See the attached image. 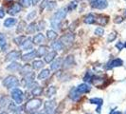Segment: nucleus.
<instances>
[{"mask_svg":"<svg viewBox=\"0 0 126 114\" xmlns=\"http://www.w3.org/2000/svg\"><path fill=\"white\" fill-rule=\"evenodd\" d=\"M66 13H67V9L66 8H61L60 10H58V12H56L53 14V16L50 19L51 27L53 29H58V30L60 29L62 21L66 16Z\"/></svg>","mask_w":126,"mask_h":114,"instance_id":"1","label":"nucleus"},{"mask_svg":"<svg viewBox=\"0 0 126 114\" xmlns=\"http://www.w3.org/2000/svg\"><path fill=\"white\" fill-rule=\"evenodd\" d=\"M42 104H43V101L41 99H38V98L31 99L26 103L25 111L27 113H33L42 106Z\"/></svg>","mask_w":126,"mask_h":114,"instance_id":"2","label":"nucleus"},{"mask_svg":"<svg viewBox=\"0 0 126 114\" xmlns=\"http://www.w3.org/2000/svg\"><path fill=\"white\" fill-rule=\"evenodd\" d=\"M3 86L7 88V89H15L19 86V80L17 79V77L13 75L7 76L6 78L3 80Z\"/></svg>","mask_w":126,"mask_h":114,"instance_id":"3","label":"nucleus"},{"mask_svg":"<svg viewBox=\"0 0 126 114\" xmlns=\"http://www.w3.org/2000/svg\"><path fill=\"white\" fill-rule=\"evenodd\" d=\"M12 98L13 99V101L15 102V104L20 105L24 100V93L21 89L15 88L12 90Z\"/></svg>","mask_w":126,"mask_h":114,"instance_id":"4","label":"nucleus"},{"mask_svg":"<svg viewBox=\"0 0 126 114\" xmlns=\"http://www.w3.org/2000/svg\"><path fill=\"white\" fill-rule=\"evenodd\" d=\"M90 6L93 9L104 10L107 8L108 3L106 0H90Z\"/></svg>","mask_w":126,"mask_h":114,"instance_id":"5","label":"nucleus"},{"mask_svg":"<svg viewBox=\"0 0 126 114\" xmlns=\"http://www.w3.org/2000/svg\"><path fill=\"white\" fill-rule=\"evenodd\" d=\"M74 38H75V35L73 33H65L61 37L60 41L63 43V46H69L70 44L73 43Z\"/></svg>","mask_w":126,"mask_h":114,"instance_id":"6","label":"nucleus"},{"mask_svg":"<svg viewBox=\"0 0 126 114\" xmlns=\"http://www.w3.org/2000/svg\"><path fill=\"white\" fill-rule=\"evenodd\" d=\"M55 100H50V101H47L45 103L44 108H45V112L47 114H51L54 110V108H55Z\"/></svg>","mask_w":126,"mask_h":114,"instance_id":"7","label":"nucleus"},{"mask_svg":"<svg viewBox=\"0 0 126 114\" xmlns=\"http://www.w3.org/2000/svg\"><path fill=\"white\" fill-rule=\"evenodd\" d=\"M21 57V52L17 51H13L9 52L6 56V61H15Z\"/></svg>","mask_w":126,"mask_h":114,"instance_id":"8","label":"nucleus"},{"mask_svg":"<svg viewBox=\"0 0 126 114\" xmlns=\"http://www.w3.org/2000/svg\"><path fill=\"white\" fill-rule=\"evenodd\" d=\"M19 12H21V5L18 3H13V5L8 9V13L11 15H15Z\"/></svg>","mask_w":126,"mask_h":114,"instance_id":"9","label":"nucleus"},{"mask_svg":"<svg viewBox=\"0 0 126 114\" xmlns=\"http://www.w3.org/2000/svg\"><path fill=\"white\" fill-rule=\"evenodd\" d=\"M95 23H97V24H99V25H101V26L107 25L108 17L105 16V15H102V14L96 15V16H95Z\"/></svg>","mask_w":126,"mask_h":114,"instance_id":"10","label":"nucleus"},{"mask_svg":"<svg viewBox=\"0 0 126 114\" xmlns=\"http://www.w3.org/2000/svg\"><path fill=\"white\" fill-rule=\"evenodd\" d=\"M73 65H74V57L72 56V55H68L64 59V61H63V68L64 70H67V69L71 68Z\"/></svg>","mask_w":126,"mask_h":114,"instance_id":"11","label":"nucleus"},{"mask_svg":"<svg viewBox=\"0 0 126 114\" xmlns=\"http://www.w3.org/2000/svg\"><path fill=\"white\" fill-rule=\"evenodd\" d=\"M76 89H77V91H78L80 94H83V93L89 92L91 88L89 87L87 84H81V85H79V86L76 88Z\"/></svg>","mask_w":126,"mask_h":114,"instance_id":"12","label":"nucleus"},{"mask_svg":"<svg viewBox=\"0 0 126 114\" xmlns=\"http://www.w3.org/2000/svg\"><path fill=\"white\" fill-rule=\"evenodd\" d=\"M89 103L90 104H93V105H97L98 106V108H97V112L98 113H100L101 112V107L102 106V104H103V100L101 99V98H91L90 100H89Z\"/></svg>","mask_w":126,"mask_h":114,"instance_id":"13","label":"nucleus"},{"mask_svg":"<svg viewBox=\"0 0 126 114\" xmlns=\"http://www.w3.org/2000/svg\"><path fill=\"white\" fill-rule=\"evenodd\" d=\"M122 65H123L122 60H121V59H119V58H117V59L112 60L110 63L108 64L107 69L108 70H110V69H113V68H118V67H121Z\"/></svg>","mask_w":126,"mask_h":114,"instance_id":"14","label":"nucleus"},{"mask_svg":"<svg viewBox=\"0 0 126 114\" xmlns=\"http://www.w3.org/2000/svg\"><path fill=\"white\" fill-rule=\"evenodd\" d=\"M19 71H20L19 73H20L21 75L25 76V75H27V74L32 72V67L31 65H29V64H26V65H24V66L19 70Z\"/></svg>","mask_w":126,"mask_h":114,"instance_id":"15","label":"nucleus"},{"mask_svg":"<svg viewBox=\"0 0 126 114\" xmlns=\"http://www.w3.org/2000/svg\"><path fill=\"white\" fill-rule=\"evenodd\" d=\"M36 56H37V51H31V52H29V53L24 54L23 56L21 57V59H22L24 62H29V61L32 60L34 57H36Z\"/></svg>","mask_w":126,"mask_h":114,"instance_id":"16","label":"nucleus"},{"mask_svg":"<svg viewBox=\"0 0 126 114\" xmlns=\"http://www.w3.org/2000/svg\"><path fill=\"white\" fill-rule=\"evenodd\" d=\"M56 56H57V52L55 51H50V52H47V53L45 55V62H46V63L50 64L51 62L55 59V57Z\"/></svg>","mask_w":126,"mask_h":114,"instance_id":"17","label":"nucleus"},{"mask_svg":"<svg viewBox=\"0 0 126 114\" xmlns=\"http://www.w3.org/2000/svg\"><path fill=\"white\" fill-rule=\"evenodd\" d=\"M11 102L7 96H3L0 98V109H5L6 108H9Z\"/></svg>","mask_w":126,"mask_h":114,"instance_id":"18","label":"nucleus"},{"mask_svg":"<svg viewBox=\"0 0 126 114\" xmlns=\"http://www.w3.org/2000/svg\"><path fill=\"white\" fill-rule=\"evenodd\" d=\"M45 42V36L43 33H38L33 37V44L41 45Z\"/></svg>","mask_w":126,"mask_h":114,"instance_id":"19","label":"nucleus"},{"mask_svg":"<svg viewBox=\"0 0 126 114\" xmlns=\"http://www.w3.org/2000/svg\"><path fill=\"white\" fill-rule=\"evenodd\" d=\"M32 46H33V42H32V38L27 37L21 47L23 48V50H31V49H32Z\"/></svg>","mask_w":126,"mask_h":114,"instance_id":"20","label":"nucleus"},{"mask_svg":"<svg viewBox=\"0 0 126 114\" xmlns=\"http://www.w3.org/2000/svg\"><path fill=\"white\" fill-rule=\"evenodd\" d=\"M80 97H81V94L77 91V89H72L71 90H70L69 98L72 100V101H78V100L80 99Z\"/></svg>","mask_w":126,"mask_h":114,"instance_id":"21","label":"nucleus"},{"mask_svg":"<svg viewBox=\"0 0 126 114\" xmlns=\"http://www.w3.org/2000/svg\"><path fill=\"white\" fill-rule=\"evenodd\" d=\"M47 52H48V47H47V46H41L37 50V56L39 57L45 56Z\"/></svg>","mask_w":126,"mask_h":114,"instance_id":"22","label":"nucleus"},{"mask_svg":"<svg viewBox=\"0 0 126 114\" xmlns=\"http://www.w3.org/2000/svg\"><path fill=\"white\" fill-rule=\"evenodd\" d=\"M62 59L58 58L57 60H55L54 62H52L50 65V70H57L58 69H60V67L62 66Z\"/></svg>","mask_w":126,"mask_h":114,"instance_id":"23","label":"nucleus"},{"mask_svg":"<svg viewBox=\"0 0 126 114\" xmlns=\"http://www.w3.org/2000/svg\"><path fill=\"white\" fill-rule=\"evenodd\" d=\"M83 22L85 24H88V25H91V24H94L95 23V15L92 14V13H89L86 16H84L83 18Z\"/></svg>","mask_w":126,"mask_h":114,"instance_id":"24","label":"nucleus"},{"mask_svg":"<svg viewBox=\"0 0 126 114\" xmlns=\"http://www.w3.org/2000/svg\"><path fill=\"white\" fill-rule=\"evenodd\" d=\"M20 69H21L20 64L16 63V62H13V61L11 65H9V66L7 67V70H11V71H16V70H19Z\"/></svg>","mask_w":126,"mask_h":114,"instance_id":"25","label":"nucleus"},{"mask_svg":"<svg viewBox=\"0 0 126 114\" xmlns=\"http://www.w3.org/2000/svg\"><path fill=\"white\" fill-rule=\"evenodd\" d=\"M49 73H50V70H47V69H45V70H43L39 73L38 79H39V80H44V79L47 78V77L49 76Z\"/></svg>","mask_w":126,"mask_h":114,"instance_id":"26","label":"nucleus"},{"mask_svg":"<svg viewBox=\"0 0 126 114\" xmlns=\"http://www.w3.org/2000/svg\"><path fill=\"white\" fill-rule=\"evenodd\" d=\"M63 47L64 46H63V44L61 41H56V42L52 43V48H53V50H55V51H63Z\"/></svg>","mask_w":126,"mask_h":114,"instance_id":"27","label":"nucleus"},{"mask_svg":"<svg viewBox=\"0 0 126 114\" xmlns=\"http://www.w3.org/2000/svg\"><path fill=\"white\" fill-rule=\"evenodd\" d=\"M56 91H57L56 88L53 87V86H51V87H49L48 89H47V91H46V96L48 97V98H50V97H52V96H54V95L56 94Z\"/></svg>","mask_w":126,"mask_h":114,"instance_id":"28","label":"nucleus"},{"mask_svg":"<svg viewBox=\"0 0 126 114\" xmlns=\"http://www.w3.org/2000/svg\"><path fill=\"white\" fill-rule=\"evenodd\" d=\"M37 27H38V25L36 24V23H34V22L31 23L30 25L28 26V28H27V32H28V33H34V32L38 30Z\"/></svg>","mask_w":126,"mask_h":114,"instance_id":"29","label":"nucleus"},{"mask_svg":"<svg viewBox=\"0 0 126 114\" xmlns=\"http://www.w3.org/2000/svg\"><path fill=\"white\" fill-rule=\"evenodd\" d=\"M0 48L2 51H5L7 48V40L6 36L2 33H0Z\"/></svg>","mask_w":126,"mask_h":114,"instance_id":"30","label":"nucleus"},{"mask_svg":"<svg viewBox=\"0 0 126 114\" xmlns=\"http://www.w3.org/2000/svg\"><path fill=\"white\" fill-rule=\"evenodd\" d=\"M16 22H17V20L15 18H8L5 20L4 26H5L6 28H11V27H13V26L15 25Z\"/></svg>","mask_w":126,"mask_h":114,"instance_id":"31","label":"nucleus"},{"mask_svg":"<svg viewBox=\"0 0 126 114\" xmlns=\"http://www.w3.org/2000/svg\"><path fill=\"white\" fill-rule=\"evenodd\" d=\"M47 37L48 40H50V41H53V40H55L57 38V33L55 31H53V30H49V31H47Z\"/></svg>","mask_w":126,"mask_h":114,"instance_id":"32","label":"nucleus"},{"mask_svg":"<svg viewBox=\"0 0 126 114\" xmlns=\"http://www.w3.org/2000/svg\"><path fill=\"white\" fill-rule=\"evenodd\" d=\"M43 66H44V62L43 61H41V60H35L33 62V64H32V69H34V70H40V69L43 68Z\"/></svg>","mask_w":126,"mask_h":114,"instance_id":"33","label":"nucleus"},{"mask_svg":"<svg viewBox=\"0 0 126 114\" xmlns=\"http://www.w3.org/2000/svg\"><path fill=\"white\" fill-rule=\"evenodd\" d=\"M42 92H43V89L41 87H38V86L36 88H33V89L32 90V95H34V96H39V95L42 94Z\"/></svg>","mask_w":126,"mask_h":114,"instance_id":"34","label":"nucleus"},{"mask_svg":"<svg viewBox=\"0 0 126 114\" xmlns=\"http://www.w3.org/2000/svg\"><path fill=\"white\" fill-rule=\"evenodd\" d=\"M26 36H23V35H21V36H18V37L14 38V42H15V44L18 45V46H22V44L24 43V41L26 40Z\"/></svg>","mask_w":126,"mask_h":114,"instance_id":"35","label":"nucleus"},{"mask_svg":"<svg viewBox=\"0 0 126 114\" xmlns=\"http://www.w3.org/2000/svg\"><path fill=\"white\" fill-rule=\"evenodd\" d=\"M93 74L90 72V71H87L85 73V75L83 77V81L84 82H92V79H93Z\"/></svg>","mask_w":126,"mask_h":114,"instance_id":"36","label":"nucleus"},{"mask_svg":"<svg viewBox=\"0 0 126 114\" xmlns=\"http://www.w3.org/2000/svg\"><path fill=\"white\" fill-rule=\"evenodd\" d=\"M57 6V3L55 1H48L47 2V11H52V10H54Z\"/></svg>","mask_w":126,"mask_h":114,"instance_id":"37","label":"nucleus"},{"mask_svg":"<svg viewBox=\"0 0 126 114\" xmlns=\"http://www.w3.org/2000/svg\"><path fill=\"white\" fill-rule=\"evenodd\" d=\"M25 27H26V22L25 21H21L20 23H19V25H18V28H17V30H16V32H23V30L25 29Z\"/></svg>","mask_w":126,"mask_h":114,"instance_id":"38","label":"nucleus"},{"mask_svg":"<svg viewBox=\"0 0 126 114\" xmlns=\"http://www.w3.org/2000/svg\"><path fill=\"white\" fill-rule=\"evenodd\" d=\"M19 2H20V5L23 7H25V8H29V7L31 6V0H19Z\"/></svg>","mask_w":126,"mask_h":114,"instance_id":"39","label":"nucleus"},{"mask_svg":"<svg viewBox=\"0 0 126 114\" xmlns=\"http://www.w3.org/2000/svg\"><path fill=\"white\" fill-rule=\"evenodd\" d=\"M116 38H117V33H116L115 32H110L109 35H108V37H107V42H112V41H114Z\"/></svg>","mask_w":126,"mask_h":114,"instance_id":"40","label":"nucleus"},{"mask_svg":"<svg viewBox=\"0 0 126 114\" xmlns=\"http://www.w3.org/2000/svg\"><path fill=\"white\" fill-rule=\"evenodd\" d=\"M103 33H104V30H103L102 28H101V27H99V28H97V29L95 30V34L98 35V36L103 35Z\"/></svg>","mask_w":126,"mask_h":114,"instance_id":"41","label":"nucleus"},{"mask_svg":"<svg viewBox=\"0 0 126 114\" xmlns=\"http://www.w3.org/2000/svg\"><path fill=\"white\" fill-rule=\"evenodd\" d=\"M35 16H36V11H32V12H31V13L28 14L27 20H28V21H31L32 19H34Z\"/></svg>","mask_w":126,"mask_h":114,"instance_id":"42","label":"nucleus"},{"mask_svg":"<svg viewBox=\"0 0 126 114\" xmlns=\"http://www.w3.org/2000/svg\"><path fill=\"white\" fill-rule=\"evenodd\" d=\"M47 2H48V0H43V1H42L41 6H40V10H41V11H43L45 8L47 7Z\"/></svg>","mask_w":126,"mask_h":114,"instance_id":"43","label":"nucleus"},{"mask_svg":"<svg viewBox=\"0 0 126 114\" xmlns=\"http://www.w3.org/2000/svg\"><path fill=\"white\" fill-rule=\"evenodd\" d=\"M76 7H77V4H76L75 2H72V3H70L69 6L67 7V10L68 11H72V10H74Z\"/></svg>","mask_w":126,"mask_h":114,"instance_id":"44","label":"nucleus"},{"mask_svg":"<svg viewBox=\"0 0 126 114\" xmlns=\"http://www.w3.org/2000/svg\"><path fill=\"white\" fill-rule=\"evenodd\" d=\"M123 47H124V45L122 44L121 42H119V43H117V44H116V48H117L119 51H121V50L123 49Z\"/></svg>","mask_w":126,"mask_h":114,"instance_id":"45","label":"nucleus"},{"mask_svg":"<svg viewBox=\"0 0 126 114\" xmlns=\"http://www.w3.org/2000/svg\"><path fill=\"white\" fill-rule=\"evenodd\" d=\"M77 25H78V21H75L74 23H72L71 25H70V31H74L76 28H77Z\"/></svg>","mask_w":126,"mask_h":114,"instance_id":"46","label":"nucleus"},{"mask_svg":"<svg viewBox=\"0 0 126 114\" xmlns=\"http://www.w3.org/2000/svg\"><path fill=\"white\" fill-rule=\"evenodd\" d=\"M45 27H46V23L43 22V21H41L40 23H39V28H38V30H40V31H42V30H44Z\"/></svg>","mask_w":126,"mask_h":114,"instance_id":"47","label":"nucleus"},{"mask_svg":"<svg viewBox=\"0 0 126 114\" xmlns=\"http://www.w3.org/2000/svg\"><path fill=\"white\" fill-rule=\"evenodd\" d=\"M122 21H123V18H122L121 16H118V17H116L115 20H114V22L117 23V24H118V23H121Z\"/></svg>","mask_w":126,"mask_h":114,"instance_id":"48","label":"nucleus"},{"mask_svg":"<svg viewBox=\"0 0 126 114\" xmlns=\"http://www.w3.org/2000/svg\"><path fill=\"white\" fill-rule=\"evenodd\" d=\"M4 16H5V12L0 9V18H3Z\"/></svg>","mask_w":126,"mask_h":114,"instance_id":"49","label":"nucleus"},{"mask_svg":"<svg viewBox=\"0 0 126 114\" xmlns=\"http://www.w3.org/2000/svg\"><path fill=\"white\" fill-rule=\"evenodd\" d=\"M39 1H40V0H32V5H34V6H35V5H37L38 2H39Z\"/></svg>","mask_w":126,"mask_h":114,"instance_id":"50","label":"nucleus"},{"mask_svg":"<svg viewBox=\"0 0 126 114\" xmlns=\"http://www.w3.org/2000/svg\"><path fill=\"white\" fill-rule=\"evenodd\" d=\"M110 114H122V113L120 112V111H113L112 113H110Z\"/></svg>","mask_w":126,"mask_h":114,"instance_id":"51","label":"nucleus"},{"mask_svg":"<svg viewBox=\"0 0 126 114\" xmlns=\"http://www.w3.org/2000/svg\"><path fill=\"white\" fill-rule=\"evenodd\" d=\"M34 114H47V113H46V112H45V113H43V112H40V113H34Z\"/></svg>","mask_w":126,"mask_h":114,"instance_id":"52","label":"nucleus"},{"mask_svg":"<svg viewBox=\"0 0 126 114\" xmlns=\"http://www.w3.org/2000/svg\"><path fill=\"white\" fill-rule=\"evenodd\" d=\"M0 114H8V113H7V112H4V111H3V112H1Z\"/></svg>","mask_w":126,"mask_h":114,"instance_id":"53","label":"nucleus"},{"mask_svg":"<svg viewBox=\"0 0 126 114\" xmlns=\"http://www.w3.org/2000/svg\"><path fill=\"white\" fill-rule=\"evenodd\" d=\"M124 15H125V17H126V10H125V12H124Z\"/></svg>","mask_w":126,"mask_h":114,"instance_id":"54","label":"nucleus"},{"mask_svg":"<svg viewBox=\"0 0 126 114\" xmlns=\"http://www.w3.org/2000/svg\"><path fill=\"white\" fill-rule=\"evenodd\" d=\"M124 48H126V43L124 44Z\"/></svg>","mask_w":126,"mask_h":114,"instance_id":"55","label":"nucleus"}]
</instances>
